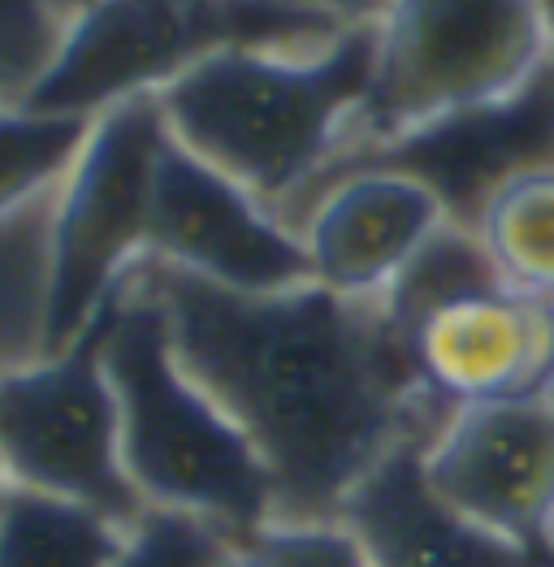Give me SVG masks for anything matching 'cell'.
Wrapping results in <instances>:
<instances>
[{"instance_id":"cell-1","label":"cell","mask_w":554,"mask_h":567,"mask_svg":"<svg viewBox=\"0 0 554 567\" xmlns=\"http://www.w3.org/2000/svg\"><path fill=\"white\" fill-rule=\"evenodd\" d=\"M135 282L156 299L178 364L265 460L277 520L338 524L351 489L394 446L433 437L451 416L377 299L317 282L238 295L152 256Z\"/></svg>"},{"instance_id":"cell-2","label":"cell","mask_w":554,"mask_h":567,"mask_svg":"<svg viewBox=\"0 0 554 567\" xmlns=\"http://www.w3.org/2000/svg\"><path fill=\"white\" fill-rule=\"evenodd\" d=\"M369 83L372 27H351L317 48L217 52L156 104L178 147L286 213L347 147Z\"/></svg>"},{"instance_id":"cell-3","label":"cell","mask_w":554,"mask_h":567,"mask_svg":"<svg viewBox=\"0 0 554 567\" xmlns=\"http://www.w3.org/2000/svg\"><path fill=\"white\" fill-rule=\"evenodd\" d=\"M100 351L117 394L122 464L143 507L191 512L234 533L277 520L265 460L178 364L165 317L135 269L100 312Z\"/></svg>"},{"instance_id":"cell-4","label":"cell","mask_w":554,"mask_h":567,"mask_svg":"<svg viewBox=\"0 0 554 567\" xmlns=\"http://www.w3.org/2000/svg\"><path fill=\"white\" fill-rule=\"evenodd\" d=\"M342 27L277 0H92L22 109L100 117L113 104L165 92L230 48H317ZM351 31V27H347Z\"/></svg>"},{"instance_id":"cell-5","label":"cell","mask_w":554,"mask_h":567,"mask_svg":"<svg viewBox=\"0 0 554 567\" xmlns=\"http://www.w3.org/2000/svg\"><path fill=\"white\" fill-rule=\"evenodd\" d=\"M551 48L533 0H390L372 27L369 95L338 156L507 92Z\"/></svg>"},{"instance_id":"cell-6","label":"cell","mask_w":554,"mask_h":567,"mask_svg":"<svg viewBox=\"0 0 554 567\" xmlns=\"http://www.w3.org/2000/svg\"><path fill=\"white\" fill-rule=\"evenodd\" d=\"M170 143L156 95L92 117L88 140L57 187V308L52 351L79 342L147 256L161 152Z\"/></svg>"},{"instance_id":"cell-7","label":"cell","mask_w":554,"mask_h":567,"mask_svg":"<svg viewBox=\"0 0 554 567\" xmlns=\"http://www.w3.org/2000/svg\"><path fill=\"white\" fill-rule=\"evenodd\" d=\"M0 464L9 485L95 507L122 528L147 512L122 464V421L104 373L100 321L40 364L0 378Z\"/></svg>"},{"instance_id":"cell-8","label":"cell","mask_w":554,"mask_h":567,"mask_svg":"<svg viewBox=\"0 0 554 567\" xmlns=\"http://www.w3.org/2000/svg\"><path fill=\"white\" fill-rule=\"evenodd\" d=\"M554 165V48L507 92L438 113L412 131L338 156L281 217L308 208V199L351 169H390L429 190L447 221L476 230L485 204L511 178Z\"/></svg>"},{"instance_id":"cell-9","label":"cell","mask_w":554,"mask_h":567,"mask_svg":"<svg viewBox=\"0 0 554 567\" xmlns=\"http://www.w3.org/2000/svg\"><path fill=\"white\" fill-rule=\"evenodd\" d=\"M147 256L238 295H277L312 282L304 238L274 204L174 140L156 169Z\"/></svg>"},{"instance_id":"cell-10","label":"cell","mask_w":554,"mask_h":567,"mask_svg":"<svg viewBox=\"0 0 554 567\" xmlns=\"http://www.w3.org/2000/svg\"><path fill=\"white\" fill-rule=\"evenodd\" d=\"M424 481L455 516L542 559L554 520V408L546 394L451 408L424 446Z\"/></svg>"},{"instance_id":"cell-11","label":"cell","mask_w":554,"mask_h":567,"mask_svg":"<svg viewBox=\"0 0 554 567\" xmlns=\"http://www.w3.org/2000/svg\"><path fill=\"white\" fill-rule=\"evenodd\" d=\"M420 381L451 408L542 399L554 378V303L511 286L455 299L408 333Z\"/></svg>"},{"instance_id":"cell-12","label":"cell","mask_w":554,"mask_h":567,"mask_svg":"<svg viewBox=\"0 0 554 567\" xmlns=\"http://www.w3.org/2000/svg\"><path fill=\"white\" fill-rule=\"evenodd\" d=\"M442 221V204L420 183L390 169H351L308 199L295 230L312 282L347 299H377Z\"/></svg>"},{"instance_id":"cell-13","label":"cell","mask_w":554,"mask_h":567,"mask_svg":"<svg viewBox=\"0 0 554 567\" xmlns=\"http://www.w3.org/2000/svg\"><path fill=\"white\" fill-rule=\"evenodd\" d=\"M412 437L372 468L338 524L365 546L372 567H546V559L511 546L503 537L455 516L424 481V446Z\"/></svg>"},{"instance_id":"cell-14","label":"cell","mask_w":554,"mask_h":567,"mask_svg":"<svg viewBox=\"0 0 554 567\" xmlns=\"http://www.w3.org/2000/svg\"><path fill=\"white\" fill-rule=\"evenodd\" d=\"M57 187L0 213V378L52 355Z\"/></svg>"},{"instance_id":"cell-15","label":"cell","mask_w":554,"mask_h":567,"mask_svg":"<svg viewBox=\"0 0 554 567\" xmlns=\"http://www.w3.org/2000/svg\"><path fill=\"white\" fill-rule=\"evenodd\" d=\"M126 528L95 507L9 485L0 503V567H113Z\"/></svg>"},{"instance_id":"cell-16","label":"cell","mask_w":554,"mask_h":567,"mask_svg":"<svg viewBox=\"0 0 554 567\" xmlns=\"http://www.w3.org/2000/svg\"><path fill=\"white\" fill-rule=\"evenodd\" d=\"M476 235L511 290L554 303V165L511 178L476 217Z\"/></svg>"},{"instance_id":"cell-17","label":"cell","mask_w":554,"mask_h":567,"mask_svg":"<svg viewBox=\"0 0 554 567\" xmlns=\"http://www.w3.org/2000/svg\"><path fill=\"white\" fill-rule=\"evenodd\" d=\"M499 286L507 282L494 269L481 235L468 226H455V221H442L403 265V274L377 295V303H381L386 321L408 342L412 326L424 321L429 312H438L455 299H468V295H481V290H499Z\"/></svg>"},{"instance_id":"cell-18","label":"cell","mask_w":554,"mask_h":567,"mask_svg":"<svg viewBox=\"0 0 554 567\" xmlns=\"http://www.w3.org/2000/svg\"><path fill=\"white\" fill-rule=\"evenodd\" d=\"M88 117L0 109V213L57 187L88 140Z\"/></svg>"},{"instance_id":"cell-19","label":"cell","mask_w":554,"mask_h":567,"mask_svg":"<svg viewBox=\"0 0 554 567\" xmlns=\"http://www.w3.org/2000/svg\"><path fill=\"white\" fill-rule=\"evenodd\" d=\"M70 31L65 0H0V109H22Z\"/></svg>"},{"instance_id":"cell-20","label":"cell","mask_w":554,"mask_h":567,"mask_svg":"<svg viewBox=\"0 0 554 567\" xmlns=\"http://www.w3.org/2000/svg\"><path fill=\"white\" fill-rule=\"evenodd\" d=\"M213 567H369V555L342 524L274 520L252 533H230Z\"/></svg>"},{"instance_id":"cell-21","label":"cell","mask_w":554,"mask_h":567,"mask_svg":"<svg viewBox=\"0 0 554 567\" xmlns=\"http://www.w3.org/2000/svg\"><path fill=\"white\" fill-rule=\"evenodd\" d=\"M234 528L191 512L147 507L122 537L113 567H213Z\"/></svg>"},{"instance_id":"cell-22","label":"cell","mask_w":554,"mask_h":567,"mask_svg":"<svg viewBox=\"0 0 554 567\" xmlns=\"http://www.w3.org/2000/svg\"><path fill=\"white\" fill-rule=\"evenodd\" d=\"M277 4H290L299 13H312L329 27H377V18L390 9V0H277Z\"/></svg>"},{"instance_id":"cell-23","label":"cell","mask_w":554,"mask_h":567,"mask_svg":"<svg viewBox=\"0 0 554 567\" xmlns=\"http://www.w3.org/2000/svg\"><path fill=\"white\" fill-rule=\"evenodd\" d=\"M533 9L542 13V22H546V31H551V40H554V0H533Z\"/></svg>"},{"instance_id":"cell-24","label":"cell","mask_w":554,"mask_h":567,"mask_svg":"<svg viewBox=\"0 0 554 567\" xmlns=\"http://www.w3.org/2000/svg\"><path fill=\"white\" fill-rule=\"evenodd\" d=\"M542 559H546V567H554V520H551V533H546V550H542Z\"/></svg>"},{"instance_id":"cell-25","label":"cell","mask_w":554,"mask_h":567,"mask_svg":"<svg viewBox=\"0 0 554 567\" xmlns=\"http://www.w3.org/2000/svg\"><path fill=\"white\" fill-rule=\"evenodd\" d=\"M88 4H92V0H65V9H70V18H74L79 9H88Z\"/></svg>"},{"instance_id":"cell-26","label":"cell","mask_w":554,"mask_h":567,"mask_svg":"<svg viewBox=\"0 0 554 567\" xmlns=\"http://www.w3.org/2000/svg\"><path fill=\"white\" fill-rule=\"evenodd\" d=\"M4 494H9V476H4V464H0V503H4Z\"/></svg>"},{"instance_id":"cell-27","label":"cell","mask_w":554,"mask_h":567,"mask_svg":"<svg viewBox=\"0 0 554 567\" xmlns=\"http://www.w3.org/2000/svg\"><path fill=\"white\" fill-rule=\"evenodd\" d=\"M546 403L554 408V378H551V385H546Z\"/></svg>"},{"instance_id":"cell-28","label":"cell","mask_w":554,"mask_h":567,"mask_svg":"<svg viewBox=\"0 0 554 567\" xmlns=\"http://www.w3.org/2000/svg\"><path fill=\"white\" fill-rule=\"evenodd\" d=\"M369 567H372V564H369Z\"/></svg>"}]
</instances>
